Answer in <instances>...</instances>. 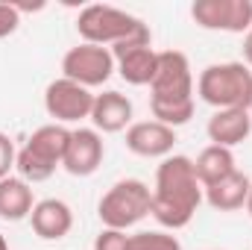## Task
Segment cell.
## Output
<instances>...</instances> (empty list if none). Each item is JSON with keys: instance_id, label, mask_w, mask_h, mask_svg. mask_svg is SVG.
Wrapping results in <instances>:
<instances>
[{"instance_id": "14", "label": "cell", "mask_w": 252, "mask_h": 250, "mask_svg": "<svg viewBox=\"0 0 252 250\" xmlns=\"http://www.w3.org/2000/svg\"><path fill=\"white\" fill-rule=\"evenodd\" d=\"M211 144L217 147H238L241 141H247L252 132V115L250 109H220L208 118V126H205Z\"/></svg>"}, {"instance_id": "5", "label": "cell", "mask_w": 252, "mask_h": 250, "mask_svg": "<svg viewBox=\"0 0 252 250\" xmlns=\"http://www.w3.org/2000/svg\"><path fill=\"white\" fill-rule=\"evenodd\" d=\"M150 206H153V191L147 183L121 180L103 194L97 215H100L103 227H109V230H129L150 215Z\"/></svg>"}, {"instance_id": "16", "label": "cell", "mask_w": 252, "mask_h": 250, "mask_svg": "<svg viewBox=\"0 0 252 250\" xmlns=\"http://www.w3.org/2000/svg\"><path fill=\"white\" fill-rule=\"evenodd\" d=\"M250 188H252L250 177L241 174V171H235V174L223 177L220 183L202 188V200H205L211 209H217V212H238V209L247 206Z\"/></svg>"}, {"instance_id": "19", "label": "cell", "mask_w": 252, "mask_h": 250, "mask_svg": "<svg viewBox=\"0 0 252 250\" xmlns=\"http://www.w3.org/2000/svg\"><path fill=\"white\" fill-rule=\"evenodd\" d=\"M126 250H182V245H179V239H176L173 233H164V230H144V233L129 236Z\"/></svg>"}, {"instance_id": "13", "label": "cell", "mask_w": 252, "mask_h": 250, "mask_svg": "<svg viewBox=\"0 0 252 250\" xmlns=\"http://www.w3.org/2000/svg\"><path fill=\"white\" fill-rule=\"evenodd\" d=\"M32 230L38 239L44 242H59L64 239L70 230H73V212L64 200H56V197H47V200H38L32 206Z\"/></svg>"}, {"instance_id": "3", "label": "cell", "mask_w": 252, "mask_h": 250, "mask_svg": "<svg viewBox=\"0 0 252 250\" xmlns=\"http://www.w3.org/2000/svg\"><path fill=\"white\" fill-rule=\"evenodd\" d=\"M196 94L202 103L220 109H250L252 71L244 62L208 65L196 80Z\"/></svg>"}, {"instance_id": "7", "label": "cell", "mask_w": 252, "mask_h": 250, "mask_svg": "<svg viewBox=\"0 0 252 250\" xmlns=\"http://www.w3.org/2000/svg\"><path fill=\"white\" fill-rule=\"evenodd\" d=\"M115 74V56L112 47H100V44H76L64 53L62 59V77L73 80L85 88H97L103 83H109V77Z\"/></svg>"}, {"instance_id": "15", "label": "cell", "mask_w": 252, "mask_h": 250, "mask_svg": "<svg viewBox=\"0 0 252 250\" xmlns=\"http://www.w3.org/2000/svg\"><path fill=\"white\" fill-rule=\"evenodd\" d=\"M91 124L97 132H121L126 126H132V100L121 91L94 94Z\"/></svg>"}, {"instance_id": "24", "label": "cell", "mask_w": 252, "mask_h": 250, "mask_svg": "<svg viewBox=\"0 0 252 250\" xmlns=\"http://www.w3.org/2000/svg\"><path fill=\"white\" fill-rule=\"evenodd\" d=\"M0 250H9V242H6V236L0 233Z\"/></svg>"}, {"instance_id": "27", "label": "cell", "mask_w": 252, "mask_h": 250, "mask_svg": "<svg viewBox=\"0 0 252 250\" xmlns=\"http://www.w3.org/2000/svg\"><path fill=\"white\" fill-rule=\"evenodd\" d=\"M250 115H252V103H250Z\"/></svg>"}, {"instance_id": "1", "label": "cell", "mask_w": 252, "mask_h": 250, "mask_svg": "<svg viewBox=\"0 0 252 250\" xmlns=\"http://www.w3.org/2000/svg\"><path fill=\"white\" fill-rule=\"evenodd\" d=\"M199 203H202V186L196 180L193 159H188V156L161 159V165L156 171L150 215L164 230H182L193 221Z\"/></svg>"}, {"instance_id": "18", "label": "cell", "mask_w": 252, "mask_h": 250, "mask_svg": "<svg viewBox=\"0 0 252 250\" xmlns=\"http://www.w3.org/2000/svg\"><path fill=\"white\" fill-rule=\"evenodd\" d=\"M193 171H196V180H199V186L202 188L214 186V183H220L223 177H229V174L238 171V168H235V153H232L229 147L208 144V147L196 156Z\"/></svg>"}, {"instance_id": "9", "label": "cell", "mask_w": 252, "mask_h": 250, "mask_svg": "<svg viewBox=\"0 0 252 250\" xmlns=\"http://www.w3.org/2000/svg\"><path fill=\"white\" fill-rule=\"evenodd\" d=\"M190 18L202 30H214V33H250L252 0H196L190 6Z\"/></svg>"}, {"instance_id": "4", "label": "cell", "mask_w": 252, "mask_h": 250, "mask_svg": "<svg viewBox=\"0 0 252 250\" xmlns=\"http://www.w3.org/2000/svg\"><path fill=\"white\" fill-rule=\"evenodd\" d=\"M76 30L79 36L85 39V44H121L129 39H141V36H150V27L129 15L124 9H115V6H106V3H91L79 12L76 18Z\"/></svg>"}, {"instance_id": "12", "label": "cell", "mask_w": 252, "mask_h": 250, "mask_svg": "<svg viewBox=\"0 0 252 250\" xmlns=\"http://www.w3.org/2000/svg\"><path fill=\"white\" fill-rule=\"evenodd\" d=\"M176 144V129L158 121H138L126 129V147L144 159H167Z\"/></svg>"}, {"instance_id": "26", "label": "cell", "mask_w": 252, "mask_h": 250, "mask_svg": "<svg viewBox=\"0 0 252 250\" xmlns=\"http://www.w3.org/2000/svg\"><path fill=\"white\" fill-rule=\"evenodd\" d=\"M247 36H252V27H250V33H247Z\"/></svg>"}, {"instance_id": "2", "label": "cell", "mask_w": 252, "mask_h": 250, "mask_svg": "<svg viewBox=\"0 0 252 250\" xmlns=\"http://www.w3.org/2000/svg\"><path fill=\"white\" fill-rule=\"evenodd\" d=\"M67 141H70V129L67 126H62V124L38 126L27 138V144L18 150V159H15L18 177L27 180V183H44V180H50L56 174V168L62 165Z\"/></svg>"}, {"instance_id": "11", "label": "cell", "mask_w": 252, "mask_h": 250, "mask_svg": "<svg viewBox=\"0 0 252 250\" xmlns=\"http://www.w3.org/2000/svg\"><path fill=\"white\" fill-rule=\"evenodd\" d=\"M103 156H106V144H103V135L97 129H70V141H67V150H64L62 168L70 177H91L100 165H103Z\"/></svg>"}, {"instance_id": "23", "label": "cell", "mask_w": 252, "mask_h": 250, "mask_svg": "<svg viewBox=\"0 0 252 250\" xmlns=\"http://www.w3.org/2000/svg\"><path fill=\"white\" fill-rule=\"evenodd\" d=\"M244 59H247V68L252 71V36L244 39Z\"/></svg>"}, {"instance_id": "25", "label": "cell", "mask_w": 252, "mask_h": 250, "mask_svg": "<svg viewBox=\"0 0 252 250\" xmlns=\"http://www.w3.org/2000/svg\"><path fill=\"white\" fill-rule=\"evenodd\" d=\"M247 212L252 215V188H250V197H247Z\"/></svg>"}, {"instance_id": "8", "label": "cell", "mask_w": 252, "mask_h": 250, "mask_svg": "<svg viewBox=\"0 0 252 250\" xmlns=\"http://www.w3.org/2000/svg\"><path fill=\"white\" fill-rule=\"evenodd\" d=\"M44 109L53 118V124H79V121L91 118L94 94H91V88L59 77L44 88Z\"/></svg>"}, {"instance_id": "6", "label": "cell", "mask_w": 252, "mask_h": 250, "mask_svg": "<svg viewBox=\"0 0 252 250\" xmlns=\"http://www.w3.org/2000/svg\"><path fill=\"white\" fill-rule=\"evenodd\" d=\"M193 103V74L182 50H161L158 68L150 83V106H185Z\"/></svg>"}, {"instance_id": "20", "label": "cell", "mask_w": 252, "mask_h": 250, "mask_svg": "<svg viewBox=\"0 0 252 250\" xmlns=\"http://www.w3.org/2000/svg\"><path fill=\"white\" fill-rule=\"evenodd\" d=\"M126 245H129L126 230H109V227H103L100 236L94 239V250H126Z\"/></svg>"}, {"instance_id": "17", "label": "cell", "mask_w": 252, "mask_h": 250, "mask_svg": "<svg viewBox=\"0 0 252 250\" xmlns=\"http://www.w3.org/2000/svg\"><path fill=\"white\" fill-rule=\"evenodd\" d=\"M35 197L32 186L21 177H6L0 180V218L3 221H24L32 215Z\"/></svg>"}, {"instance_id": "22", "label": "cell", "mask_w": 252, "mask_h": 250, "mask_svg": "<svg viewBox=\"0 0 252 250\" xmlns=\"http://www.w3.org/2000/svg\"><path fill=\"white\" fill-rule=\"evenodd\" d=\"M18 24H21L18 6H15V3H0V39L12 36V33L18 30Z\"/></svg>"}, {"instance_id": "10", "label": "cell", "mask_w": 252, "mask_h": 250, "mask_svg": "<svg viewBox=\"0 0 252 250\" xmlns=\"http://www.w3.org/2000/svg\"><path fill=\"white\" fill-rule=\"evenodd\" d=\"M115 71H121L129 85H150L158 68V50H153V36L129 39L112 47Z\"/></svg>"}, {"instance_id": "21", "label": "cell", "mask_w": 252, "mask_h": 250, "mask_svg": "<svg viewBox=\"0 0 252 250\" xmlns=\"http://www.w3.org/2000/svg\"><path fill=\"white\" fill-rule=\"evenodd\" d=\"M15 159H18V150H15V144H12V138H9L6 132H0V180L12 177Z\"/></svg>"}]
</instances>
